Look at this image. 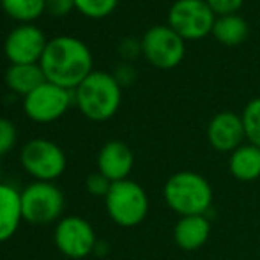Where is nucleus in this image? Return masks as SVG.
Here are the masks:
<instances>
[{"label": "nucleus", "instance_id": "obj_8", "mask_svg": "<svg viewBox=\"0 0 260 260\" xmlns=\"http://www.w3.org/2000/svg\"><path fill=\"white\" fill-rule=\"evenodd\" d=\"M21 167L34 179L50 182L64 174L66 154L57 144L45 138H34L21 149Z\"/></svg>", "mask_w": 260, "mask_h": 260}, {"label": "nucleus", "instance_id": "obj_1", "mask_svg": "<svg viewBox=\"0 0 260 260\" xmlns=\"http://www.w3.org/2000/svg\"><path fill=\"white\" fill-rule=\"evenodd\" d=\"M92 53L89 46L73 36H58L48 41L41 57L46 82L62 89H76L92 73Z\"/></svg>", "mask_w": 260, "mask_h": 260}, {"label": "nucleus", "instance_id": "obj_3", "mask_svg": "<svg viewBox=\"0 0 260 260\" xmlns=\"http://www.w3.org/2000/svg\"><path fill=\"white\" fill-rule=\"evenodd\" d=\"M122 101V87L113 75L92 71L75 89V103L80 112L90 120L103 122L117 113Z\"/></svg>", "mask_w": 260, "mask_h": 260}, {"label": "nucleus", "instance_id": "obj_12", "mask_svg": "<svg viewBox=\"0 0 260 260\" xmlns=\"http://www.w3.org/2000/svg\"><path fill=\"white\" fill-rule=\"evenodd\" d=\"M246 140L241 115L234 112H219L209 120L207 142L214 151L230 152L239 149Z\"/></svg>", "mask_w": 260, "mask_h": 260}, {"label": "nucleus", "instance_id": "obj_2", "mask_svg": "<svg viewBox=\"0 0 260 260\" xmlns=\"http://www.w3.org/2000/svg\"><path fill=\"white\" fill-rule=\"evenodd\" d=\"M167 206L179 216H206L212 206V188L199 172L182 170L168 177L163 188Z\"/></svg>", "mask_w": 260, "mask_h": 260}, {"label": "nucleus", "instance_id": "obj_11", "mask_svg": "<svg viewBox=\"0 0 260 260\" xmlns=\"http://www.w3.org/2000/svg\"><path fill=\"white\" fill-rule=\"evenodd\" d=\"M48 45L45 34L36 25L13 28L4 43V53L11 64H39Z\"/></svg>", "mask_w": 260, "mask_h": 260}, {"label": "nucleus", "instance_id": "obj_16", "mask_svg": "<svg viewBox=\"0 0 260 260\" xmlns=\"http://www.w3.org/2000/svg\"><path fill=\"white\" fill-rule=\"evenodd\" d=\"M229 170L234 179L241 182H251L260 177V147L243 144L230 154Z\"/></svg>", "mask_w": 260, "mask_h": 260}, {"label": "nucleus", "instance_id": "obj_20", "mask_svg": "<svg viewBox=\"0 0 260 260\" xmlns=\"http://www.w3.org/2000/svg\"><path fill=\"white\" fill-rule=\"evenodd\" d=\"M248 144L260 147V96L251 100L241 113Z\"/></svg>", "mask_w": 260, "mask_h": 260}, {"label": "nucleus", "instance_id": "obj_10", "mask_svg": "<svg viewBox=\"0 0 260 260\" xmlns=\"http://www.w3.org/2000/svg\"><path fill=\"white\" fill-rule=\"evenodd\" d=\"M53 239L60 253L69 258H83L98 246L94 229L80 216H66L58 221Z\"/></svg>", "mask_w": 260, "mask_h": 260}, {"label": "nucleus", "instance_id": "obj_13", "mask_svg": "<svg viewBox=\"0 0 260 260\" xmlns=\"http://www.w3.org/2000/svg\"><path fill=\"white\" fill-rule=\"evenodd\" d=\"M135 156L129 145L120 140H112L103 145L98 156V168L100 174H103L112 182H119L127 179V175L133 170Z\"/></svg>", "mask_w": 260, "mask_h": 260}, {"label": "nucleus", "instance_id": "obj_21", "mask_svg": "<svg viewBox=\"0 0 260 260\" xmlns=\"http://www.w3.org/2000/svg\"><path fill=\"white\" fill-rule=\"evenodd\" d=\"M119 6V0H75V7L87 18L101 20L113 13Z\"/></svg>", "mask_w": 260, "mask_h": 260}, {"label": "nucleus", "instance_id": "obj_24", "mask_svg": "<svg viewBox=\"0 0 260 260\" xmlns=\"http://www.w3.org/2000/svg\"><path fill=\"white\" fill-rule=\"evenodd\" d=\"M112 188V181L106 179L103 174L96 172V174H90L87 177V189H89L90 195L94 197H106Z\"/></svg>", "mask_w": 260, "mask_h": 260}, {"label": "nucleus", "instance_id": "obj_25", "mask_svg": "<svg viewBox=\"0 0 260 260\" xmlns=\"http://www.w3.org/2000/svg\"><path fill=\"white\" fill-rule=\"evenodd\" d=\"M113 78L117 80V83H119L120 87H127L135 82L137 71H135V68L129 64V62H124V64L117 66L115 73H113Z\"/></svg>", "mask_w": 260, "mask_h": 260}, {"label": "nucleus", "instance_id": "obj_23", "mask_svg": "<svg viewBox=\"0 0 260 260\" xmlns=\"http://www.w3.org/2000/svg\"><path fill=\"white\" fill-rule=\"evenodd\" d=\"M211 11L218 16H229V14H237L239 9L244 6V0H206Z\"/></svg>", "mask_w": 260, "mask_h": 260}, {"label": "nucleus", "instance_id": "obj_6", "mask_svg": "<svg viewBox=\"0 0 260 260\" xmlns=\"http://www.w3.org/2000/svg\"><path fill=\"white\" fill-rule=\"evenodd\" d=\"M142 55L157 69H174L184 60L186 41L168 25H154L144 34Z\"/></svg>", "mask_w": 260, "mask_h": 260}, {"label": "nucleus", "instance_id": "obj_27", "mask_svg": "<svg viewBox=\"0 0 260 260\" xmlns=\"http://www.w3.org/2000/svg\"><path fill=\"white\" fill-rule=\"evenodd\" d=\"M119 52L124 60H133L142 53V41H137L135 38H126L119 45Z\"/></svg>", "mask_w": 260, "mask_h": 260}, {"label": "nucleus", "instance_id": "obj_4", "mask_svg": "<svg viewBox=\"0 0 260 260\" xmlns=\"http://www.w3.org/2000/svg\"><path fill=\"white\" fill-rule=\"evenodd\" d=\"M105 206L110 218L120 226H137L149 212V197L138 182L124 179L112 182Z\"/></svg>", "mask_w": 260, "mask_h": 260}, {"label": "nucleus", "instance_id": "obj_22", "mask_svg": "<svg viewBox=\"0 0 260 260\" xmlns=\"http://www.w3.org/2000/svg\"><path fill=\"white\" fill-rule=\"evenodd\" d=\"M16 144V127L11 120L0 117V156L9 152Z\"/></svg>", "mask_w": 260, "mask_h": 260}, {"label": "nucleus", "instance_id": "obj_17", "mask_svg": "<svg viewBox=\"0 0 260 260\" xmlns=\"http://www.w3.org/2000/svg\"><path fill=\"white\" fill-rule=\"evenodd\" d=\"M45 82L46 76L39 64H11V68L6 71L7 87L23 98Z\"/></svg>", "mask_w": 260, "mask_h": 260}, {"label": "nucleus", "instance_id": "obj_5", "mask_svg": "<svg viewBox=\"0 0 260 260\" xmlns=\"http://www.w3.org/2000/svg\"><path fill=\"white\" fill-rule=\"evenodd\" d=\"M216 14L206 0H175L168 9L167 25L184 41H199L212 34Z\"/></svg>", "mask_w": 260, "mask_h": 260}, {"label": "nucleus", "instance_id": "obj_19", "mask_svg": "<svg viewBox=\"0 0 260 260\" xmlns=\"http://www.w3.org/2000/svg\"><path fill=\"white\" fill-rule=\"evenodd\" d=\"M0 6L7 16L25 25L38 20L46 11L45 0H0Z\"/></svg>", "mask_w": 260, "mask_h": 260}, {"label": "nucleus", "instance_id": "obj_14", "mask_svg": "<svg viewBox=\"0 0 260 260\" xmlns=\"http://www.w3.org/2000/svg\"><path fill=\"white\" fill-rule=\"evenodd\" d=\"M211 236V221L207 216H182L174 226V241L181 250L197 251Z\"/></svg>", "mask_w": 260, "mask_h": 260}, {"label": "nucleus", "instance_id": "obj_26", "mask_svg": "<svg viewBox=\"0 0 260 260\" xmlns=\"http://www.w3.org/2000/svg\"><path fill=\"white\" fill-rule=\"evenodd\" d=\"M46 11L52 16H66L69 14L75 7V0H45Z\"/></svg>", "mask_w": 260, "mask_h": 260}, {"label": "nucleus", "instance_id": "obj_15", "mask_svg": "<svg viewBox=\"0 0 260 260\" xmlns=\"http://www.w3.org/2000/svg\"><path fill=\"white\" fill-rule=\"evenodd\" d=\"M21 219V193L9 184H0V243L14 236Z\"/></svg>", "mask_w": 260, "mask_h": 260}, {"label": "nucleus", "instance_id": "obj_9", "mask_svg": "<svg viewBox=\"0 0 260 260\" xmlns=\"http://www.w3.org/2000/svg\"><path fill=\"white\" fill-rule=\"evenodd\" d=\"M71 92L50 82H45L41 87L32 90L23 98V110L27 117L34 122H53L66 113L71 105Z\"/></svg>", "mask_w": 260, "mask_h": 260}, {"label": "nucleus", "instance_id": "obj_7", "mask_svg": "<svg viewBox=\"0 0 260 260\" xmlns=\"http://www.w3.org/2000/svg\"><path fill=\"white\" fill-rule=\"evenodd\" d=\"M64 211V195L52 182L36 181L21 191V216L34 225L52 223Z\"/></svg>", "mask_w": 260, "mask_h": 260}, {"label": "nucleus", "instance_id": "obj_18", "mask_svg": "<svg viewBox=\"0 0 260 260\" xmlns=\"http://www.w3.org/2000/svg\"><path fill=\"white\" fill-rule=\"evenodd\" d=\"M248 34H250L248 21L239 14H229L216 18L211 36L225 46H239L246 41Z\"/></svg>", "mask_w": 260, "mask_h": 260}]
</instances>
